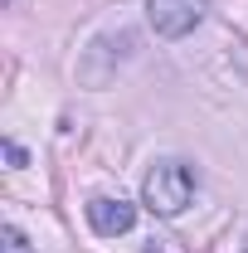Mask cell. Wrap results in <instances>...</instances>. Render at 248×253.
Masks as SVG:
<instances>
[{
  "mask_svg": "<svg viewBox=\"0 0 248 253\" xmlns=\"http://www.w3.org/2000/svg\"><path fill=\"white\" fill-rule=\"evenodd\" d=\"M5 253H30V244H25L20 229H5Z\"/></svg>",
  "mask_w": 248,
  "mask_h": 253,
  "instance_id": "cell-4",
  "label": "cell"
},
{
  "mask_svg": "<svg viewBox=\"0 0 248 253\" xmlns=\"http://www.w3.org/2000/svg\"><path fill=\"white\" fill-rule=\"evenodd\" d=\"M244 253H248V244H244Z\"/></svg>",
  "mask_w": 248,
  "mask_h": 253,
  "instance_id": "cell-6",
  "label": "cell"
},
{
  "mask_svg": "<svg viewBox=\"0 0 248 253\" xmlns=\"http://www.w3.org/2000/svg\"><path fill=\"white\" fill-rule=\"evenodd\" d=\"M88 224H93L102 239H112V234H126L131 224H136V205H126V200H88Z\"/></svg>",
  "mask_w": 248,
  "mask_h": 253,
  "instance_id": "cell-3",
  "label": "cell"
},
{
  "mask_svg": "<svg viewBox=\"0 0 248 253\" xmlns=\"http://www.w3.org/2000/svg\"><path fill=\"white\" fill-rule=\"evenodd\" d=\"M190 195H195V175L180 161H156L146 170V180H141V205L161 219H175L190 205Z\"/></svg>",
  "mask_w": 248,
  "mask_h": 253,
  "instance_id": "cell-1",
  "label": "cell"
},
{
  "mask_svg": "<svg viewBox=\"0 0 248 253\" xmlns=\"http://www.w3.org/2000/svg\"><path fill=\"white\" fill-rule=\"evenodd\" d=\"M209 0H146V20L161 39H180L205 20Z\"/></svg>",
  "mask_w": 248,
  "mask_h": 253,
  "instance_id": "cell-2",
  "label": "cell"
},
{
  "mask_svg": "<svg viewBox=\"0 0 248 253\" xmlns=\"http://www.w3.org/2000/svg\"><path fill=\"white\" fill-rule=\"evenodd\" d=\"M5 161H10V166H25V151H20L15 141H5Z\"/></svg>",
  "mask_w": 248,
  "mask_h": 253,
  "instance_id": "cell-5",
  "label": "cell"
}]
</instances>
